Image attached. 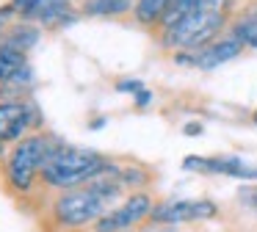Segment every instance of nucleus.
<instances>
[{
	"instance_id": "1",
	"label": "nucleus",
	"mask_w": 257,
	"mask_h": 232,
	"mask_svg": "<svg viewBox=\"0 0 257 232\" xmlns=\"http://www.w3.org/2000/svg\"><path fill=\"white\" fill-rule=\"evenodd\" d=\"M122 191L124 185L119 180V166L113 163L108 171H102L100 177H94L86 185L58 191L56 199L50 202V218L58 229H67V232L94 226L108 213L111 202Z\"/></svg>"
},
{
	"instance_id": "2",
	"label": "nucleus",
	"mask_w": 257,
	"mask_h": 232,
	"mask_svg": "<svg viewBox=\"0 0 257 232\" xmlns=\"http://www.w3.org/2000/svg\"><path fill=\"white\" fill-rule=\"evenodd\" d=\"M113 160L94 149H80V147H56V152L47 158V163L39 171V182L53 191H69L80 188L108 171Z\"/></svg>"
},
{
	"instance_id": "3",
	"label": "nucleus",
	"mask_w": 257,
	"mask_h": 232,
	"mask_svg": "<svg viewBox=\"0 0 257 232\" xmlns=\"http://www.w3.org/2000/svg\"><path fill=\"white\" fill-rule=\"evenodd\" d=\"M224 0H207L199 11L183 17L174 22L172 28H163L161 44L169 50H180V53H194L202 50L216 39V33L224 28Z\"/></svg>"
},
{
	"instance_id": "4",
	"label": "nucleus",
	"mask_w": 257,
	"mask_h": 232,
	"mask_svg": "<svg viewBox=\"0 0 257 232\" xmlns=\"http://www.w3.org/2000/svg\"><path fill=\"white\" fill-rule=\"evenodd\" d=\"M58 141L50 136H25L12 147L6 158V182L17 193H25L34 188V182L39 180L42 166L47 163L53 152H56Z\"/></svg>"
},
{
	"instance_id": "5",
	"label": "nucleus",
	"mask_w": 257,
	"mask_h": 232,
	"mask_svg": "<svg viewBox=\"0 0 257 232\" xmlns=\"http://www.w3.org/2000/svg\"><path fill=\"white\" fill-rule=\"evenodd\" d=\"M152 210H155L152 207V193L133 191L119 207L108 210V213L97 221L94 232H127V229H133L136 224H141Z\"/></svg>"
},
{
	"instance_id": "6",
	"label": "nucleus",
	"mask_w": 257,
	"mask_h": 232,
	"mask_svg": "<svg viewBox=\"0 0 257 232\" xmlns=\"http://www.w3.org/2000/svg\"><path fill=\"white\" fill-rule=\"evenodd\" d=\"M218 207L210 199H172V202L158 204L150 213L155 224H191V221H205L213 218Z\"/></svg>"
},
{
	"instance_id": "7",
	"label": "nucleus",
	"mask_w": 257,
	"mask_h": 232,
	"mask_svg": "<svg viewBox=\"0 0 257 232\" xmlns=\"http://www.w3.org/2000/svg\"><path fill=\"white\" fill-rule=\"evenodd\" d=\"M183 169L188 171H202V174H221V177H238V180H257V166L246 163L238 155H188L183 160Z\"/></svg>"
},
{
	"instance_id": "8",
	"label": "nucleus",
	"mask_w": 257,
	"mask_h": 232,
	"mask_svg": "<svg viewBox=\"0 0 257 232\" xmlns=\"http://www.w3.org/2000/svg\"><path fill=\"white\" fill-rule=\"evenodd\" d=\"M36 125V108L23 99H0V144L23 138Z\"/></svg>"
},
{
	"instance_id": "9",
	"label": "nucleus",
	"mask_w": 257,
	"mask_h": 232,
	"mask_svg": "<svg viewBox=\"0 0 257 232\" xmlns=\"http://www.w3.org/2000/svg\"><path fill=\"white\" fill-rule=\"evenodd\" d=\"M243 50V44L235 36L221 39V42H210L207 47L194 50V53H174V64H185V66H199V69H213V66H221L224 61L235 58V55Z\"/></svg>"
},
{
	"instance_id": "10",
	"label": "nucleus",
	"mask_w": 257,
	"mask_h": 232,
	"mask_svg": "<svg viewBox=\"0 0 257 232\" xmlns=\"http://www.w3.org/2000/svg\"><path fill=\"white\" fill-rule=\"evenodd\" d=\"M39 42V28H34L31 22H17V25H12L3 36H0V44H6V47H14L20 50V53H28L34 44Z\"/></svg>"
},
{
	"instance_id": "11",
	"label": "nucleus",
	"mask_w": 257,
	"mask_h": 232,
	"mask_svg": "<svg viewBox=\"0 0 257 232\" xmlns=\"http://www.w3.org/2000/svg\"><path fill=\"white\" fill-rule=\"evenodd\" d=\"M232 36L238 39L240 44H249V47H257V3L249 6L243 14L235 20L232 25Z\"/></svg>"
},
{
	"instance_id": "12",
	"label": "nucleus",
	"mask_w": 257,
	"mask_h": 232,
	"mask_svg": "<svg viewBox=\"0 0 257 232\" xmlns=\"http://www.w3.org/2000/svg\"><path fill=\"white\" fill-rule=\"evenodd\" d=\"M23 66H28V58L25 53L14 47H6V44H0V86H6L14 75H17Z\"/></svg>"
},
{
	"instance_id": "13",
	"label": "nucleus",
	"mask_w": 257,
	"mask_h": 232,
	"mask_svg": "<svg viewBox=\"0 0 257 232\" xmlns=\"http://www.w3.org/2000/svg\"><path fill=\"white\" fill-rule=\"evenodd\" d=\"M133 9V0H86L83 14L89 17H122Z\"/></svg>"
},
{
	"instance_id": "14",
	"label": "nucleus",
	"mask_w": 257,
	"mask_h": 232,
	"mask_svg": "<svg viewBox=\"0 0 257 232\" xmlns=\"http://www.w3.org/2000/svg\"><path fill=\"white\" fill-rule=\"evenodd\" d=\"M174 6V0H139L136 3V20L141 25H155L166 17V11Z\"/></svg>"
},
{
	"instance_id": "15",
	"label": "nucleus",
	"mask_w": 257,
	"mask_h": 232,
	"mask_svg": "<svg viewBox=\"0 0 257 232\" xmlns=\"http://www.w3.org/2000/svg\"><path fill=\"white\" fill-rule=\"evenodd\" d=\"M119 180H122L124 188H141L150 182V169L144 166H119Z\"/></svg>"
},
{
	"instance_id": "16",
	"label": "nucleus",
	"mask_w": 257,
	"mask_h": 232,
	"mask_svg": "<svg viewBox=\"0 0 257 232\" xmlns=\"http://www.w3.org/2000/svg\"><path fill=\"white\" fill-rule=\"evenodd\" d=\"M39 3H42V0H12L9 6H12L23 20H31V14L36 11V6H39Z\"/></svg>"
},
{
	"instance_id": "17",
	"label": "nucleus",
	"mask_w": 257,
	"mask_h": 232,
	"mask_svg": "<svg viewBox=\"0 0 257 232\" xmlns=\"http://www.w3.org/2000/svg\"><path fill=\"white\" fill-rule=\"evenodd\" d=\"M238 199H240V204H249V207L257 210V185H243L238 191Z\"/></svg>"
},
{
	"instance_id": "18",
	"label": "nucleus",
	"mask_w": 257,
	"mask_h": 232,
	"mask_svg": "<svg viewBox=\"0 0 257 232\" xmlns=\"http://www.w3.org/2000/svg\"><path fill=\"white\" fill-rule=\"evenodd\" d=\"M116 91H122V94H141V91H144V83H141V80H119L116 83Z\"/></svg>"
},
{
	"instance_id": "19",
	"label": "nucleus",
	"mask_w": 257,
	"mask_h": 232,
	"mask_svg": "<svg viewBox=\"0 0 257 232\" xmlns=\"http://www.w3.org/2000/svg\"><path fill=\"white\" fill-rule=\"evenodd\" d=\"M183 130H185V136H199V133H202V125H199V122H191V125H185Z\"/></svg>"
},
{
	"instance_id": "20",
	"label": "nucleus",
	"mask_w": 257,
	"mask_h": 232,
	"mask_svg": "<svg viewBox=\"0 0 257 232\" xmlns=\"http://www.w3.org/2000/svg\"><path fill=\"white\" fill-rule=\"evenodd\" d=\"M150 97H152V94H150V91H147V88H144V91H141V94H136V105H139V108H144V105L150 102Z\"/></svg>"
},
{
	"instance_id": "21",
	"label": "nucleus",
	"mask_w": 257,
	"mask_h": 232,
	"mask_svg": "<svg viewBox=\"0 0 257 232\" xmlns=\"http://www.w3.org/2000/svg\"><path fill=\"white\" fill-rule=\"evenodd\" d=\"M158 232H177V229H158Z\"/></svg>"
},
{
	"instance_id": "22",
	"label": "nucleus",
	"mask_w": 257,
	"mask_h": 232,
	"mask_svg": "<svg viewBox=\"0 0 257 232\" xmlns=\"http://www.w3.org/2000/svg\"><path fill=\"white\" fill-rule=\"evenodd\" d=\"M254 122H257V110H254Z\"/></svg>"
}]
</instances>
